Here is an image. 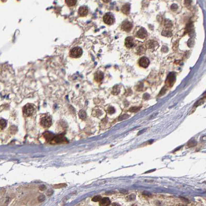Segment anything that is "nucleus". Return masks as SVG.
Returning a JSON list of instances; mask_svg holds the SVG:
<instances>
[{
  "label": "nucleus",
  "instance_id": "cd10ccee",
  "mask_svg": "<svg viewBox=\"0 0 206 206\" xmlns=\"http://www.w3.org/2000/svg\"><path fill=\"white\" fill-rule=\"evenodd\" d=\"M164 25H165V27L166 28H171L172 27V22L171 21H170L169 20H166L165 22Z\"/></svg>",
  "mask_w": 206,
  "mask_h": 206
},
{
  "label": "nucleus",
  "instance_id": "393cba45",
  "mask_svg": "<svg viewBox=\"0 0 206 206\" xmlns=\"http://www.w3.org/2000/svg\"><path fill=\"white\" fill-rule=\"evenodd\" d=\"M162 34L163 36H167V37L172 36V32L169 31H163Z\"/></svg>",
  "mask_w": 206,
  "mask_h": 206
},
{
  "label": "nucleus",
  "instance_id": "c9c22d12",
  "mask_svg": "<svg viewBox=\"0 0 206 206\" xmlns=\"http://www.w3.org/2000/svg\"><path fill=\"white\" fill-rule=\"evenodd\" d=\"M144 99H148V98H149V95L148 94H146L145 95H144Z\"/></svg>",
  "mask_w": 206,
  "mask_h": 206
},
{
  "label": "nucleus",
  "instance_id": "0eeeda50",
  "mask_svg": "<svg viewBox=\"0 0 206 206\" xmlns=\"http://www.w3.org/2000/svg\"><path fill=\"white\" fill-rule=\"evenodd\" d=\"M147 35L148 34L146 29L144 28H141L137 32L136 36L140 39H144L147 36Z\"/></svg>",
  "mask_w": 206,
  "mask_h": 206
},
{
  "label": "nucleus",
  "instance_id": "2eb2a0df",
  "mask_svg": "<svg viewBox=\"0 0 206 206\" xmlns=\"http://www.w3.org/2000/svg\"><path fill=\"white\" fill-rule=\"evenodd\" d=\"M100 201V205L102 206H109L111 204V201L109 198L105 197L101 198Z\"/></svg>",
  "mask_w": 206,
  "mask_h": 206
},
{
  "label": "nucleus",
  "instance_id": "7ed1b4c3",
  "mask_svg": "<svg viewBox=\"0 0 206 206\" xmlns=\"http://www.w3.org/2000/svg\"><path fill=\"white\" fill-rule=\"evenodd\" d=\"M34 110L35 108L34 106L32 104L28 103L24 106L23 111L25 115L31 116L34 113Z\"/></svg>",
  "mask_w": 206,
  "mask_h": 206
},
{
  "label": "nucleus",
  "instance_id": "f3484780",
  "mask_svg": "<svg viewBox=\"0 0 206 206\" xmlns=\"http://www.w3.org/2000/svg\"><path fill=\"white\" fill-rule=\"evenodd\" d=\"M158 44L156 42L153 41V40H150L149 41L147 44V47L148 49H153L156 46V45Z\"/></svg>",
  "mask_w": 206,
  "mask_h": 206
},
{
  "label": "nucleus",
  "instance_id": "39448f33",
  "mask_svg": "<svg viewBox=\"0 0 206 206\" xmlns=\"http://www.w3.org/2000/svg\"><path fill=\"white\" fill-rule=\"evenodd\" d=\"M133 27L132 23L128 21H125L122 25V30L125 31L127 32H129L131 30Z\"/></svg>",
  "mask_w": 206,
  "mask_h": 206
},
{
  "label": "nucleus",
  "instance_id": "423d86ee",
  "mask_svg": "<svg viewBox=\"0 0 206 206\" xmlns=\"http://www.w3.org/2000/svg\"><path fill=\"white\" fill-rule=\"evenodd\" d=\"M175 79L176 77L175 74L174 73H171L168 76L167 78L166 82L167 86H168V87H172L173 85V84H174Z\"/></svg>",
  "mask_w": 206,
  "mask_h": 206
},
{
  "label": "nucleus",
  "instance_id": "412c9836",
  "mask_svg": "<svg viewBox=\"0 0 206 206\" xmlns=\"http://www.w3.org/2000/svg\"><path fill=\"white\" fill-rule=\"evenodd\" d=\"M187 145L189 147H194L196 145H197V142H196V140L195 139L191 140H189V141Z\"/></svg>",
  "mask_w": 206,
  "mask_h": 206
},
{
  "label": "nucleus",
  "instance_id": "9d476101",
  "mask_svg": "<svg viewBox=\"0 0 206 206\" xmlns=\"http://www.w3.org/2000/svg\"><path fill=\"white\" fill-rule=\"evenodd\" d=\"M125 45L128 48H132L134 45V39L132 37H128L125 39Z\"/></svg>",
  "mask_w": 206,
  "mask_h": 206
},
{
  "label": "nucleus",
  "instance_id": "b1692460",
  "mask_svg": "<svg viewBox=\"0 0 206 206\" xmlns=\"http://www.w3.org/2000/svg\"><path fill=\"white\" fill-rule=\"evenodd\" d=\"M129 117V115H128V114H123V115H121L119 117L118 120L122 121L123 120H125V119H127V118H128Z\"/></svg>",
  "mask_w": 206,
  "mask_h": 206
},
{
  "label": "nucleus",
  "instance_id": "ddd939ff",
  "mask_svg": "<svg viewBox=\"0 0 206 206\" xmlns=\"http://www.w3.org/2000/svg\"><path fill=\"white\" fill-rule=\"evenodd\" d=\"M44 136L45 139L48 142H51V140L53 139V138L55 136V135L53 133H52L50 132H45L44 134Z\"/></svg>",
  "mask_w": 206,
  "mask_h": 206
},
{
  "label": "nucleus",
  "instance_id": "1a4fd4ad",
  "mask_svg": "<svg viewBox=\"0 0 206 206\" xmlns=\"http://www.w3.org/2000/svg\"><path fill=\"white\" fill-rule=\"evenodd\" d=\"M149 63L150 62L148 58H147L146 57H143L142 58H140L139 62V66L140 67H142L143 68H145L148 67V66L149 65Z\"/></svg>",
  "mask_w": 206,
  "mask_h": 206
},
{
  "label": "nucleus",
  "instance_id": "20e7f679",
  "mask_svg": "<svg viewBox=\"0 0 206 206\" xmlns=\"http://www.w3.org/2000/svg\"><path fill=\"white\" fill-rule=\"evenodd\" d=\"M103 21L107 25H112L115 21L114 16L111 13H106L103 17Z\"/></svg>",
  "mask_w": 206,
  "mask_h": 206
},
{
  "label": "nucleus",
  "instance_id": "dca6fc26",
  "mask_svg": "<svg viewBox=\"0 0 206 206\" xmlns=\"http://www.w3.org/2000/svg\"><path fill=\"white\" fill-rule=\"evenodd\" d=\"M145 52V47L143 45H140L137 48V53L138 54H142Z\"/></svg>",
  "mask_w": 206,
  "mask_h": 206
},
{
  "label": "nucleus",
  "instance_id": "c85d7f7f",
  "mask_svg": "<svg viewBox=\"0 0 206 206\" xmlns=\"http://www.w3.org/2000/svg\"><path fill=\"white\" fill-rule=\"evenodd\" d=\"M101 198H101L100 196H95V197L92 199V200L93 201H95V202L99 201L101 199Z\"/></svg>",
  "mask_w": 206,
  "mask_h": 206
},
{
  "label": "nucleus",
  "instance_id": "473e14b6",
  "mask_svg": "<svg viewBox=\"0 0 206 206\" xmlns=\"http://www.w3.org/2000/svg\"><path fill=\"white\" fill-rule=\"evenodd\" d=\"M45 188H46V187H45V186L44 185H41L40 186V188H39V189H40L41 191H43V190H44L45 189Z\"/></svg>",
  "mask_w": 206,
  "mask_h": 206
},
{
  "label": "nucleus",
  "instance_id": "a878e982",
  "mask_svg": "<svg viewBox=\"0 0 206 206\" xmlns=\"http://www.w3.org/2000/svg\"><path fill=\"white\" fill-rule=\"evenodd\" d=\"M135 199V195L134 194H130V195H128V196H127V199L129 201L134 200Z\"/></svg>",
  "mask_w": 206,
  "mask_h": 206
},
{
  "label": "nucleus",
  "instance_id": "e433bc0d",
  "mask_svg": "<svg viewBox=\"0 0 206 206\" xmlns=\"http://www.w3.org/2000/svg\"><path fill=\"white\" fill-rule=\"evenodd\" d=\"M102 1L105 3H109L111 1V0H102Z\"/></svg>",
  "mask_w": 206,
  "mask_h": 206
},
{
  "label": "nucleus",
  "instance_id": "4468645a",
  "mask_svg": "<svg viewBox=\"0 0 206 206\" xmlns=\"http://www.w3.org/2000/svg\"><path fill=\"white\" fill-rule=\"evenodd\" d=\"M130 11V5L128 3L122 6V11L123 14L125 15H128Z\"/></svg>",
  "mask_w": 206,
  "mask_h": 206
},
{
  "label": "nucleus",
  "instance_id": "72a5a7b5",
  "mask_svg": "<svg viewBox=\"0 0 206 206\" xmlns=\"http://www.w3.org/2000/svg\"><path fill=\"white\" fill-rule=\"evenodd\" d=\"M120 192L121 193H122V194H127L128 192L127 191L125 190V189H121V190L120 191Z\"/></svg>",
  "mask_w": 206,
  "mask_h": 206
},
{
  "label": "nucleus",
  "instance_id": "7c9ffc66",
  "mask_svg": "<svg viewBox=\"0 0 206 206\" xmlns=\"http://www.w3.org/2000/svg\"><path fill=\"white\" fill-rule=\"evenodd\" d=\"M94 113H95V116H100L101 114V111H100L99 110H95Z\"/></svg>",
  "mask_w": 206,
  "mask_h": 206
},
{
  "label": "nucleus",
  "instance_id": "2f4dec72",
  "mask_svg": "<svg viewBox=\"0 0 206 206\" xmlns=\"http://www.w3.org/2000/svg\"><path fill=\"white\" fill-rule=\"evenodd\" d=\"M143 194L144 195H145V196H147V197H151V194L150 193H149V192H143Z\"/></svg>",
  "mask_w": 206,
  "mask_h": 206
},
{
  "label": "nucleus",
  "instance_id": "9b49d317",
  "mask_svg": "<svg viewBox=\"0 0 206 206\" xmlns=\"http://www.w3.org/2000/svg\"><path fill=\"white\" fill-rule=\"evenodd\" d=\"M65 138L64 136V135H58L57 136H54L53 139L51 140V142L54 143H56V144H60L61 143L64 142H65Z\"/></svg>",
  "mask_w": 206,
  "mask_h": 206
},
{
  "label": "nucleus",
  "instance_id": "f03ea898",
  "mask_svg": "<svg viewBox=\"0 0 206 206\" xmlns=\"http://www.w3.org/2000/svg\"><path fill=\"white\" fill-rule=\"evenodd\" d=\"M41 125L44 128L50 127L52 125V118L50 116H45L42 117L40 121Z\"/></svg>",
  "mask_w": 206,
  "mask_h": 206
},
{
  "label": "nucleus",
  "instance_id": "f257e3e1",
  "mask_svg": "<svg viewBox=\"0 0 206 206\" xmlns=\"http://www.w3.org/2000/svg\"><path fill=\"white\" fill-rule=\"evenodd\" d=\"M83 54V50L80 47H76L71 49L69 52V56L72 58L80 57Z\"/></svg>",
  "mask_w": 206,
  "mask_h": 206
},
{
  "label": "nucleus",
  "instance_id": "f704fd0d",
  "mask_svg": "<svg viewBox=\"0 0 206 206\" xmlns=\"http://www.w3.org/2000/svg\"><path fill=\"white\" fill-rule=\"evenodd\" d=\"M52 194H53V191L51 189H50V190H49L47 192V195H51Z\"/></svg>",
  "mask_w": 206,
  "mask_h": 206
},
{
  "label": "nucleus",
  "instance_id": "6ab92c4d",
  "mask_svg": "<svg viewBox=\"0 0 206 206\" xmlns=\"http://www.w3.org/2000/svg\"><path fill=\"white\" fill-rule=\"evenodd\" d=\"M120 92V88L118 85H115L113 88L112 93L114 95H117Z\"/></svg>",
  "mask_w": 206,
  "mask_h": 206
},
{
  "label": "nucleus",
  "instance_id": "c756f323",
  "mask_svg": "<svg viewBox=\"0 0 206 206\" xmlns=\"http://www.w3.org/2000/svg\"><path fill=\"white\" fill-rule=\"evenodd\" d=\"M38 200L39 202H43L45 200V196L44 195L39 196L38 198Z\"/></svg>",
  "mask_w": 206,
  "mask_h": 206
},
{
  "label": "nucleus",
  "instance_id": "bb28decb",
  "mask_svg": "<svg viewBox=\"0 0 206 206\" xmlns=\"http://www.w3.org/2000/svg\"><path fill=\"white\" fill-rule=\"evenodd\" d=\"M107 111L108 113H109L110 114H112L115 112V110L113 107L110 106L108 108L107 110Z\"/></svg>",
  "mask_w": 206,
  "mask_h": 206
},
{
  "label": "nucleus",
  "instance_id": "5701e85b",
  "mask_svg": "<svg viewBox=\"0 0 206 206\" xmlns=\"http://www.w3.org/2000/svg\"><path fill=\"white\" fill-rule=\"evenodd\" d=\"M140 108H141V107H136V106L132 107L130 108V109L129 110V111L131 112L135 113V112H138V111L140 109Z\"/></svg>",
  "mask_w": 206,
  "mask_h": 206
},
{
  "label": "nucleus",
  "instance_id": "f8f14e48",
  "mask_svg": "<svg viewBox=\"0 0 206 206\" xmlns=\"http://www.w3.org/2000/svg\"><path fill=\"white\" fill-rule=\"evenodd\" d=\"M104 74L102 72L100 71H98L94 74V79L97 82H100L103 79Z\"/></svg>",
  "mask_w": 206,
  "mask_h": 206
},
{
  "label": "nucleus",
  "instance_id": "4be33fe9",
  "mask_svg": "<svg viewBox=\"0 0 206 206\" xmlns=\"http://www.w3.org/2000/svg\"><path fill=\"white\" fill-rule=\"evenodd\" d=\"M6 124H7V122H6V121L5 120L3 119H0V128H4L6 126Z\"/></svg>",
  "mask_w": 206,
  "mask_h": 206
},
{
  "label": "nucleus",
  "instance_id": "aec40b11",
  "mask_svg": "<svg viewBox=\"0 0 206 206\" xmlns=\"http://www.w3.org/2000/svg\"><path fill=\"white\" fill-rule=\"evenodd\" d=\"M78 116L81 119H85L86 118V113L85 111L84 110H81L80 111L79 113H78Z\"/></svg>",
  "mask_w": 206,
  "mask_h": 206
},
{
  "label": "nucleus",
  "instance_id": "a211bd4d",
  "mask_svg": "<svg viewBox=\"0 0 206 206\" xmlns=\"http://www.w3.org/2000/svg\"><path fill=\"white\" fill-rule=\"evenodd\" d=\"M66 4L68 6L71 7L76 5L77 3V0H65Z\"/></svg>",
  "mask_w": 206,
  "mask_h": 206
},
{
  "label": "nucleus",
  "instance_id": "6e6552de",
  "mask_svg": "<svg viewBox=\"0 0 206 206\" xmlns=\"http://www.w3.org/2000/svg\"><path fill=\"white\" fill-rule=\"evenodd\" d=\"M88 13V8L87 6H83L80 7L78 11V15H79L80 17H85Z\"/></svg>",
  "mask_w": 206,
  "mask_h": 206
}]
</instances>
